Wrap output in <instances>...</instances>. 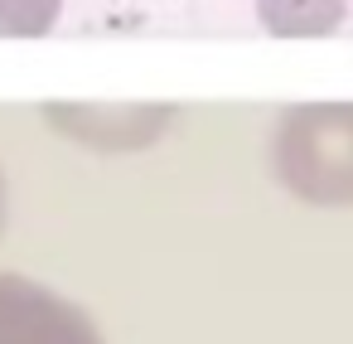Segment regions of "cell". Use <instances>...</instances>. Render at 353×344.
<instances>
[{"instance_id": "6da1fadb", "label": "cell", "mask_w": 353, "mask_h": 344, "mask_svg": "<svg viewBox=\"0 0 353 344\" xmlns=\"http://www.w3.org/2000/svg\"><path fill=\"white\" fill-rule=\"evenodd\" d=\"M271 180L305 209H353V102H295L266 131Z\"/></svg>"}, {"instance_id": "7a4b0ae2", "label": "cell", "mask_w": 353, "mask_h": 344, "mask_svg": "<svg viewBox=\"0 0 353 344\" xmlns=\"http://www.w3.org/2000/svg\"><path fill=\"white\" fill-rule=\"evenodd\" d=\"M44 126L92 155H141L179 126L174 102H44Z\"/></svg>"}, {"instance_id": "3957f363", "label": "cell", "mask_w": 353, "mask_h": 344, "mask_svg": "<svg viewBox=\"0 0 353 344\" xmlns=\"http://www.w3.org/2000/svg\"><path fill=\"white\" fill-rule=\"evenodd\" d=\"M0 344H107V334L59 286L0 267Z\"/></svg>"}, {"instance_id": "277c9868", "label": "cell", "mask_w": 353, "mask_h": 344, "mask_svg": "<svg viewBox=\"0 0 353 344\" xmlns=\"http://www.w3.org/2000/svg\"><path fill=\"white\" fill-rule=\"evenodd\" d=\"M271 39H324L348 20V0H252Z\"/></svg>"}, {"instance_id": "5b68a950", "label": "cell", "mask_w": 353, "mask_h": 344, "mask_svg": "<svg viewBox=\"0 0 353 344\" xmlns=\"http://www.w3.org/2000/svg\"><path fill=\"white\" fill-rule=\"evenodd\" d=\"M63 20V0H0V39H44Z\"/></svg>"}, {"instance_id": "8992f818", "label": "cell", "mask_w": 353, "mask_h": 344, "mask_svg": "<svg viewBox=\"0 0 353 344\" xmlns=\"http://www.w3.org/2000/svg\"><path fill=\"white\" fill-rule=\"evenodd\" d=\"M6 228H10V175L0 165V238H6Z\"/></svg>"}]
</instances>
